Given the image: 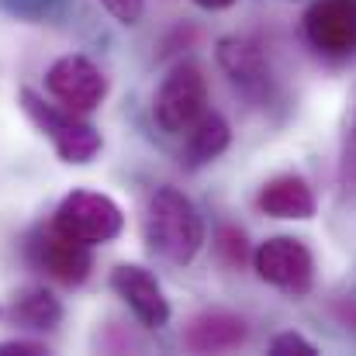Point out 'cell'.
Segmentation results:
<instances>
[{"label": "cell", "instance_id": "ba28073f", "mask_svg": "<svg viewBox=\"0 0 356 356\" xmlns=\"http://www.w3.org/2000/svg\"><path fill=\"white\" fill-rule=\"evenodd\" d=\"M308 42L329 56L346 59L356 52V0H315L305 14Z\"/></svg>", "mask_w": 356, "mask_h": 356}, {"label": "cell", "instance_id": "6da1fadb", "mask_svg": "<svg viewBox=\"0 0 356 356\" xmlns=\"http://www.w3.org/2000/svg\"><path fill=\"white\" fill-rule=\"evenodd\" d=\"M145 242L163 259L187 266L204 245V222L187 194L177 187H159L145 208Z\"/></svg>", "mask_w": 356, "mask_h": 356}, {"label": "cell", "instance_id": "5b68a950", "mask_svg": "<svg viewBox=\"0 0 356 356\" xmlns=\"http://www.w3.org/2000/svg\"><path fill=\"white\" fill-rule=\"evenodd\" d=\"M252 266L266 284H273L277 291H284L291 298H305L312 291V280H315V256L294 236L266 238L252 252Z\"/></svg>", "mask_w": 356, "mask_h": 356}, {"label": "cell", "instance_id": "3957f363", "mask_svg": "<svg viewBox=\"0 0 356 356\" xmlns=\"http://www.w3.org/2000/svg\"><path fill=\"white\" fill-rule=\"evenodd\" d=\"M208 111V83L204 73L194 63H180L166 73V80L156 90L152 115L163 131L170 135H187Z\"/></svg>", "mask_w": 356, "mask_h": 356}, {"label": "cell", "instance_id": "e0dca14e", "mask_svg": "<svg viewBox=\"0 0 356 356\" xmlns=\"http://www.w3.org/2000/svg\"><path fill=\"white\" fill-rule=\"evenodd\" d=\"M108 7L111 17H118L121 24H138L142 10H145V0H101Z\"/></svg>", "mask_w": 356, "mask_h": 356}, {"label": "cell", "instance_id": "4fadbf2b", "mask_svg": "<svg viewBox=\"0 0 356 356\" xmlns=\"http://www.w3.org/2000/svg\"><path fill=\"white\" fill-rule=\"evenodd\" d=\"M232 142V131H229V121L215 111H204V118L197 121L191 131H187V145H184V163L191 170L218 159Z\"/></svg>", "mask_w": 356, "mask_h": 356}, {"label": "cell", "instance_id": "8992f818", "mask_svg": "<svg viewBox=\"0 0 356 356\" xmlns=\"http://www.w3.org/2000/svg\"><path fill=\"white\" fill-rule=\"evenodd\" d=\"M45 87H49V94H52L63 108L83 115V111H94V108L104 101V94H108V76H104L87 56H63V59H56V63L49 66Z\"/></svg>", "mask_w": 356, "mask_h": 356}, {"label": "cell", "instance_id": "7a4b0ae2", "mask_svg": "<svg viewBox=\"0 0 356 356\" xmlns=\"http://www.w3.org/2000/svg\"><path fill=\"white\" fill-rule=\"evenodd\" d=\"M21 108H24L28 118L42 128V135L52 138V145H56V152H59L63 163L83 166V163H90L101 152V131L94 124H87L76 111L52 108L35 90H21Z\"/></svg>", "mask_w": 356, "mask_h": 356}, {"label": "cell", "instance_id": "8fae6325", "mask_svg": "<svg viewBox=\"0 0 356 356\" xmlns=\"http://www.w3.org/2000/svg\"><path fill=\"white\" fill-rule=\"evenodd\" d=\"M256 204H259V211L270 215V218L305 222V218L315 215V194H312V187H308L301 177H294V173L273 177V180L259 191Z\"/></svg>", "mask_w": 356, "mask_h": 356}, {"label": "cell", "instance_id": "d6986e66", "mask_svg": "<svg viewBox=\"0 0 356 356\" xmlns=\"http://www.w3.org/2000/svg\"><path fill=\"white\" fill-rule=\"evenodd\" d=\"M197 7H208V10H225V7H232L236 0H194Z\"/></svg>", "mask_w": 356, "mask_h": 356}, {"label": "cell", "instance_id": "277c9868", "mask_svg": "<svg viewBox=\"0 0 356 356\" xmlns=\"http://www.w3.org/2000/svg\"><path fill=\"white\" fill-rule=\"evenodd\" d=\"M52 225L63 229L66 236H73L76 242H83V245H104V242H115L121 236L124 215H121V208L108 194L73 191L56 208Z\"/></svg>", "mask_w": 356, "mask_h": 356}, {"label": "cell", "instance_id": "9c48e42d", "mask_svg": "<svg viewBox=\"0 0 356 356\" xmlns=\"http://www.w3.org/2000/svg\"><path fill=\"white\" fill-rule=\"evenodd\" d=\"M111 287L145 329H163L170 322V301H166L159 280L145 266L121 263L118 270L111 273Z\"/></svg>", "mask_w": 356, "mask_h": 356}, {"label": "cell", "instance_id": "30bf717a", "mask_svg": "<svg viewBox=\"0 0 356 356\" xmlns=\"http://www.w3.org/2000/svg\"><path fill=\"white\" fill-rule=\"evenodd\" d=\"M245 322L232 312H201L197 318H191L184 346L194 353H225L245 343Z\"/></svg>", "mask_w": 356, "mask_h": 356}, {"label": "cell", "instance_id": "ac0fdd59", "mask_svg": "<svg viewBox=\"0 0 356 356\" xmlns=\"http://www.w3.org/2000/svg\"><path fill=\"white\" fill-rule=\"evenodd\" d=\"M49 353L42 343H24V339H17V343H0V356H42Z\"/></svg>", "mask_w": 356, "mask_h": 356}, {"label": "cell", "instance_id": "5bb4252c", "mask_svg": "<svg viewBox=\"0 0 356 356\" xmlns=\"http://www.w3.org/2000/svg\"><path fill=\"white\" fill-rule=\"evenodd\" d=\"M10 318L24 329H38V332H49L63 322V305L45 291V287H31V291H21L10 305Z\"/></svg>", "mask_w": 356, "mask_h": 356}, {"label": "cell", "instance_id": "2e32d148", "mask_svg": "<svg viewBox=\"0 0 356 356\" xmlns=\"http://www.w3.org/2000/svg\"><path fill=\"white\" fill-rule=\"evenodd\" d=\"M218 252L225 256V263L229 266H238L245 256H249V245H245V236L232 229V225H225L222 232H218Z\"/></svg>", "mask_w": 356, "mask_h": 356}, {"label": "cell", "instance_id": "52a82bcc", "mask_svg": "<svg viewBox=\"0 0 356 356\" xmlns=\"http://www.w3.org/2000/svg\"><path fill=\"white\" fill-rule=\"evenodd\" d=\"M28 256L35 263V270L49 273L52 280L59 284H83L90 277V266H94V256H90V245L76 242L73 236H66L63 229L49 225L42 229L38 236L28 242Z\"/></svg>", "mask_w": 356, "mask_h": 356}, {"label": "cell", "instance_id": "7c38bea8", "mask_svg": "<svg viewBox=\"0 0 356 356\" xmlns=\"http://www.w3.org/2000/svg\"><path fill=\"white\" fill-rule=\"evenodd\" d=\"M218 63L232 76V83L242 87L245 94H259L270 83V70H266L259 49L242 42V38H222L218 42Z\"/></svg>", "mask_w": 356, "mask_h": 356}, {"label": "cell", "instance_id": "9a60e30c", "mask_svg": "<svg viewBox=\"0 0 356 356\" xmlns=\"http://www.w3.org/2000/svg\"><path fill=\"white\" fill-rule=\"evenodd\" d=\"M270 353L273 356H318V346H312V343H308L305 336H298V332H280V336H273Z\"/></svg>", "mask_w": 356, "mask_h": 356}]
</instances>
